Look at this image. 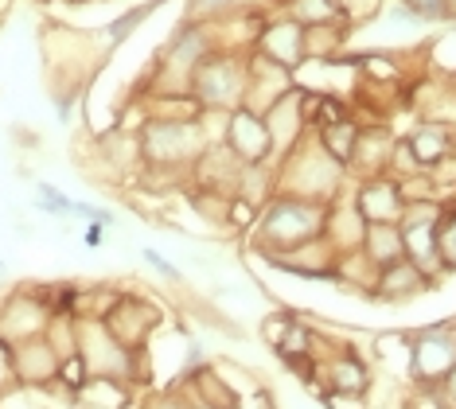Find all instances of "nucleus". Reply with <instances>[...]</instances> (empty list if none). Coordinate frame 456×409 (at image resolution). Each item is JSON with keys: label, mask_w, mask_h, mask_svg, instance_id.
Here are the masks:
<instances>
[{"label": "nucleus", "mask_w": 456, "mask_h": 409, "mask_svg": "<svg viewBox=\"0 0 456 409\" xmlns=\"http://www.w3.org/2000/svg\"><path fill=\"white\" fill-rule=\"evenodd\" d=\"M324 230V207L308 199H281L262 218V246L265 249H297L308 246Z\"/></svg>", "instance_id": "1"}, {"label": "nucleus", "mask_w": 456, "mask_h": 409, "mask_svg": "<svg viewBox=\"0 0 456 409\" xmlns=\"http://www.w3.org/2000/svg\"><path fill=\"white\" fill-rule=\"evenodd\" d=\"M406 223H402V242H406V261H413L421 273L441 266V249H437V207H429V215H421V207H410Z\"/></svg>", "instance_id": "2"}, {"label": "nucleus", "mask_w": 456, "mask_h": 409, "mask_svg": "<svg viewBox=\"0 0 456 409\" xmlns=\"http://www.w3.org/2000/svg\"><path fill=\"white\" fill-rule=\"evenodd\" d=\"M452 366H456V339L449 331L418 335V343H413V371H418V379H425V382L449 379Z\"/></svg>", "instance_id": "3"}, {"label": "nucleus", "mask_w": 456, "mask_h": 409, "mask_svg": "<svg viewBox=\"0 0 456 409\" xmlns=\"http://www.w3.org/2000/svg\"><path fill=\"white\" fill-rule=\"evenodd\" d=\"M144 144H149V156H157V160H188V156L200 152V129L191 121L152 125Z\"/></svg>", "instance_id": "4"}, {"label": "nucleus", "mask_w": 456, "mask_h": 409, "mask_svg": "<svg viewBox=\"0 0 456 409\" xmlns=\"http://www.w3.org/2000/svg\"><path fill=\"white\" fill-rule=\"evenodd\" d=\"M195 86H200L207 106H231V102L238 98V90H242V75H238L234 62L211 59L195 70Z\"/></svg>", "instance_id": "5"}, {"label": "nucleus", "mask_w": 456, "mask_h": 409, "mask_svg": "<svg viewBox=\"0 0 456 409\" xmlns=\"http://www.w3.org/2000/svg\"><path fill=\"white\" fill-rule=\"evenodd\" d=\"M231 149H234L238 160L257 164L269 149H273V133H269V125L262 118H254V113H234L231 118Z\"/></svg>", "instance_id": "6"}, {"label": "nucleus", "mask_w": 456, "mask_h": 409, "mask_svg": "<svg viewBox=\"0 0 456 409\" xmlns=\"http://www.w3.org/2000/svg\"><path fill=\"white\" fill-rule=\"evenodd\" d=\"M406 215V207H402V192H398V184H390V180H375V184H367L359 192V218H367V226L370 223H398V218Z\"/></svg>", "instance_id": "7"}, {"label": "nucleus", "mask_w": 456, "mask_h": 409, "mask_svg": "<svg viewBox=\"0 0 456 409\" xmlns=\"http://www.w3.org/2000/svg\"><path fill=\"white\" fill-rule=\"evenodd\" d=\"M367 258L379 269L394 266V261H406V242H402V230L390 223H370L367 226Z\"/></svg>", "instance_id": "8"}, {"label": "nucleus", "mask_w": 456, "mask_h": 409, "mask_svg": "<svg viewBox=\"0 0 456 409\" xmlns=\"http://www.w3.org/2000/svg\"><path fill=\"white\" fill-rule=\"evenodd\" d=\"M265 51L273 62H297L300 51H305V28L297 24V20H289V24H273L265 31Z\"/></svg>", "instance_id": "9"}, {"label": "nucleus", "mask_w": 456, "mask_h": 409, "mask_svg": "<svg viewBox=\"0 0 456 409\" xmlns=\"http://www.w3.org/2000/svg\"><path fill=\"white\" fill-rule=\"evenodd\" d=\"M425 285V273L413 266V261H394L379 273V292L382 297H410Z\"/></svg>", "instance_id": "10"}, {"label": "nucleus", "mask_w": 456, "mask_h": 409, "mask_svg": "<svg viewBox=\"0 0 456 409\" xmlns=\"http://www.w3.org/2000/svg\"><path fill=\"white\" fill-rule=\"evenodd\" d=\"M410 149H413V156H418L421 164H437V160H444V156H449L452 141H449V133H444L441 125H425V129L410 141Z\"/></svg>", "instance_id": "11"}, {"label": "nucleus", "mask_w": 456, "mask_h": 409, "mask_svg": "<svg viewBox=\"0 0 456 409\" xmlns=\"http://www.w3.org/2000/svg\"><path fill=\"white\" fill-rule=\"evenodd\" d=\"M328 386L336 394H362L367 371H362V363H355V359H339L328 366Z\"/></svg>", "instance_id": "12"}, {"label": "nucleus", "mask_w": 456, "mask_h": 409, "mask_svg": "<svg viewBox=\"0 0 456 409\" xmlns=\"http://www.w3.org/2000/svg\"><path fill=\"white\" fill-rule=\"evenodd\" d=\"M324 144H328V152L336 156V160H351V149H355V144H359V133H355V125L331 121L328 129H324Z\"/></svg>", "instance_id": "13"}, {"label": "nucleus", "mask_w": 456, "mask_h": 409, "mask_svg": "<svg viewBox=\"0 0 456 409\" xmlns=\"http://www.w3.org/2000/svg\"><path fill=\"white\" fill-rule=\"evenodd\" d=\"M293 12H297V24L300 28H313V24H328L331 12H336V0H297L293 4Z\"/></svg>", "instance_id": "14"}, {"label": "nucleus", "mask_w": 456, "mask_h": 409, "mask_svg": "<svg viewBox=\"0 0 456 409\" xmlns=\"http://www.w3.org/2000/svg\"><path fill=\"white\" fill-rule=\"evenodd\" d=\"M437 249L444 266H456V215L444 223V230H437Z\"/></svg>", "instance_id": "15"}, {"label": "nucleus", "mask_w": 456, "mask_h": 409, "mask_svg": "<svg viewBox=\"0 0 456 409\" xmlns=\"http://www.w3.org/2000/svg\"><path fill=\"white\" fill-rule=\"evenodd\" d=\"M410 8H413V12H421V16H441L444 12V0H410Z\"/></svg>", "instance_id": "16"}, {"label": "nucleus", "mask_w": 456, "mask_h": 409, "mask_svg": "<svg viewBox=\"0 0 456 409\" xmlns=\"http://www.w3.org/2000/svg\"><path fill=\"white\" fill-rule=\"evenodd\" d=\"M444 382H449V397L456 402V366H452V374H449V379H444Z\"/></svg>", "instance_id": "17"}, {"label": "nucleus", "mask_w": 456, "mask_h": 409, "mask_svg": "<svg viewBox=\"0 0 456 409\" xmlns=\"http://www.w3.org/2000/svg\"><path fill=\"white\" fill-rule=\"evenodd\" d=\"M157 409H175V405H157Z\"/></svg>", "instance_id": "18"}]
</instances>
